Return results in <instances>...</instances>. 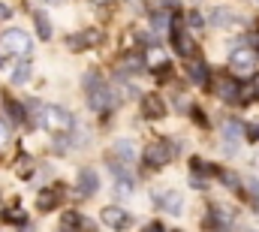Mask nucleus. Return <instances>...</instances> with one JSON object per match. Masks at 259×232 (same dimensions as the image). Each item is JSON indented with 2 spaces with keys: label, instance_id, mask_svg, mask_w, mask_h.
<instances>
[{
  "label": "nucleus",
  "instance_id": "nucleus-8",
  "mask_svg": "<svg viewBox=\"0 0 259 232\" xmlns=\"http://www.w3.org/2000/svg\"><path fill=\"white\" fill-rule=\"evenodd\" d=\"M187 79L193 82V85H208V79H211V72H208V63L205 60H187Z\"/></svg>",
  "mask_w": 259,
  "mask_h": 232
},
{
  "label": "nucleus",
  "instance_id": "nucleus-6",
  "mask_svg": "<svg viewBox=\"0 0 259 232\" xmlns=\"http://www.w3.org/2000/svg\"><path fill=\"white\" fill-rule=\"evenodd\" d=\"M172 43H175V49H178V55L187 60L199 58V46L193 43V36L190 33H184L181 27H178V21H175V27H172Z\"/></svg>",
  "mask_w": 259,
  "mask_h": 232
},
{
  "label": "nucleus",
  "instance_id": "nucleus-14",
  "mask_svg": "<svg viewBox=\"0 0 259 232\" xmlns=\"http://www.w3.org/2000/svg\"><path fill=\"white\" fill-rule=\"evenodd\" d=\"M217 97H220V100H226V103H238V82L223 79V82L217 85Z\"/></svg>",
  "mask_w": 259,
  "mask_h": 232
},
{
  "label": "nucleus",
  "instance_id": "nucleus-37",
  "mask_svg": "<svg viewBox=\"0 0 259 232\" xmlns=\"http://www.w3.org/2000/svg\"><path fill=\"white\" fill-rule=\"evenodd\" d=\"M163 3H166V6H175V3H178V0H163Z\"/></svg>",
  "mask_w": 259,
  "mask_h": 232
},
{
  "label": "nucleus",
  "instance_id": "nucleus-13",
  "mask_svg": "<svg viewBox=\"0 0 259 232\" xmlns=\"http://www.w3.org/2000/svg\"><path fill=\"white\" fill-rule=\"evenodd\" d=\"M142 112H145V118L160 121V118L166 115V103H163L160 97H145V100H142Z\"/></svg>",
  "mask_w": 259,
  "mask_h": 232
},
{
  "label": "nucleus",
  "instance_id": "nucleus-30",
  "mask_svg": "<svg viewBox=\"0 0 259 232\" xmlns=\"http://www.w3.org/2000/svg\"><path fill=\"white\" fill-rule=\"evenodd\" d=\"M223 184H229V187H232V190H235V187H238V181H235V175H232V172H226V175H223Z\"/></svg>",
  "mask_w": 259,
  "mask_h": 232
},
{
  "label": "nucleus",
  "instance_id": "nucleus-1",
  "mask_svg": "<svg viewBox=\"0 0 259 232\" xmlns=\"http://www.w3.org/2000/svg\"><path fill=\"white\" fill-rule=\"evenodd\" d=\"M84 94H88V103H91V109H94V112H103V109H109V103H112L109 88L100 82L97 69H91V72L84 75Z\"/></svg>",
  "mask_w": 259,
  "mask_h": 232
},
{
  "label": "nucleus",
  "instance_id": "nucleus-29",
  "mask_svg": "<svg viewBox=\"0 0 259 232\" xmlns=\"http://www.w3.org/2000/svg\"><path fill=\"white\" fill-rule=\"evenodd\" d=\"M3 145H9V130H6V124L0 121V148H3Z\"/></svg>",
  "mask_w": 259,
  "mask_h": 232
},
{
  "label": "nucleus",
  "instance_id": "nucleus-34",
  "mask_svg": "<svg viewBox=\"0 0 259 232\" xmlns=\"http://www.w3.org/2000/svg\"><path fill=\"white\" fill-rule=\"evenodd\" d=\"M145 232H163V226H160V223H151V226H148Z\"/></svg>",
  "mask_w": 259,
  "mask_h": 232
},
{
  "label": "nucleus",
  "instance_id": "nucleus-33",
  "mask_svg": "<svg viewBox=\"0 0 259 232\" xmlns=\"http://www.w3.org/2000/svg\"><path fill=\"white\" fill-rule=\"evenodd\" d=\"M6 18H9V6H3V3H0V21H6Z\"/></svg>",
  "mask_w": 259,
  "mask_h": 232
},
{
  "label": "nucleus",
  "instance_id": "nucleus-36",
  "mask_svg": "<svg viewBox=\"0 0 259 232\" xmlns=\"http://www.w3.org/2000/svg\"><path fill=\"white\" fill-rule=\"evenodd\" d=\"M94 3H97V6H109L112 0H94Z\"/></svg>",
  "mask_w": 259,
  "mask_h": 232
},
{
  "label": "nucleus",
  "instance_id": "nucleus-25",
  "mask_svg": "<svg viewBox=\"0 0 259 232\" xmlns=\"http://www.w3.org/2000/svg\"><path fill=\"white\" fill-rule=\"evenodd\" d=\"M78 223H84V220H81L78 214H64V229H66V232H69V229H75Z\"/></svg>",
  "mask_w": 259,
  "mask_h": 232
},
{
  "label": "nucleus",
  "instance_id": "nucleus-22",
  "mask_svg": "<svg viewBox=\"0 0 259 232\" xmlns=\"http://www.w3.org/2000/svg\"><path fill=\"white\" fill-rule=\"evenodd\" d=\"M30 169H33L30 157H18V160H15V172H18V178H27V175H30Z\"/></svg>",
  "mask_w": 259,
  "mask_h": 232
},
{
  "label": "nucleus",
  "instance_id": "nucleus-2",
  "mask_svg": "<svg viewBox=\"0 0 259 232\" xmlns=\"http://www.w3.org/2000/svg\"><path fill=\"white\" fill-rule=\"evenodd\" d=\"M0 49L3 52H9V55H30V49H33V43H30V36L21 30V27H9V30H3L0 33Z\"/></svg>",
  "mask_w": 259,
  "mask_h": 232
},
{
  "label": "nucleus",
  "instance_id": "nucleus-16",
  "mask_svg": "<svg viewBox=\"0 0 259 232\" xmlns=\"http://www.w3.org/2000/svg\"><path fill=\"white\" fill-rule=\"evenodd\" d=\"M112 151H115V157L124 160V163H133V160H136V148H133V142H127V139H118Z\"/></svg>",
  "mask_w": 259,
  "mask_h": 232
},
{
  "label": "nucleus",
  "instance_id": "nucleus-5",
  "mask_svg": "<svg viewBox=\"0 0 259 232\" xmlns=\"http://www.w3.org/2000/svg\"><path fill=\"white\" fill-rule=\"evenodd\" d=\"M229 69H232L235 75H241V79L253 75V72H256V52H253V49H235L232 58H229Z\"/></svg>",
  "mask_w": 259,
  "mask_h": 232
},
{
  "label": "nucleus",
  "instance_id": "nucleus-26",
  "mask_svg": "<svg viewBox=\"0 0 259 232\" xmlns=\"http://www.w3.org/2000/svg\"><path fill=\"white\" fill-rule=\"evenodd\" d=\"M232 21H235V18H232L229 12H223V9L214 12V24H232Z\"/></svg>",
  "mask_w": 259,
  "mask_h": 232
},
{
  "label": "nucleus",
  "instance_id": "nucleus-15",
  "mask_svg": "<svg viewBox=\"0 0 259 232\" xmlns=\"http://www.w3.org/2000/svg\"><path fill=\"white\" fill-rule=\"evenodd\" d=\"M33 24H36V33L39 40H52V21L42 9H33Z\"/></svg>",
  "mask_w": 259,
  "mask_h": 232
},
{
  "label": "nucleus",
  "instance_id": "nucleus-32",
  "mask_svg": "<svg viewBox=\"0 0 259 232\" xmlns=\"http://www.w3.org/2000/svg\"><path fill=\"white\" fill-rule=\"evenodd\" d=\"M190 24H193V27H202V15H199V12H190Z\"/></svg>",
  "mask_w": 259,
  "mask_h": 232
},
{
  "label": "nucleus",
  "instance_id": "nucleus-39",
  "mask_svg": "<svg viewBox=\"0 0 259 232\" xmlns=\"http://www.w3.org/2000/svg\"><path fill=\"white\" fill-rule=\"evenodd\" d=\"M256 94H259V82H256Z\"/></svg>",
  "mask_w": 259,
  "mask_h": 232
},
{
  "label": "nucleus",
  "instance_id": "nucleus-20",
  "mask_svg": "<svg viewBox=\"0 0 259 232\" xmlns=\"http://www.w3.org/2000/svg\"><path fill=\"white\" fill-rule=\"evenodd\" d=\"M241 130H244V127H241V121H235V118L223 124V136H229V139H238V136H241Z\"/></svg>",
  "mask_w": 259,
  "mask_h": 232
},
{
  "label": "nucleus",
  "instance_id": "nucleus-35",
  "mask_svg": "<svg viewBox=\"0 0 259 232\" xmlns=\"http://www.w3.org/2000/svg\"><path fill=\"white\" fill-rule=\"evenodd\" d=\"M0 232H18V226H9V229H6V226H0Z\"/></svg>",
  "mask_w": 259,
  "mask_h": 232
},
{
  "label": "nucleus",
  "instance_id": "nucleus-38",
  "mask_svg": "<svg viewBox=\"0 0 259 232\" xmlns=\"http://www.w3.org/2000/svg\"><path fill=\"white\" fill-rule=\"evenodd\" d=\"M49 3H61V0H49Z\"/></svg>",
  "mask_w": 259,
  "mask_h": 232
},
{
  "label": "nucleus",
  "instance_id": "nucleus-12",
  "mask_svg": "<svg viewBox=\"0 0 259 232\" xmlns=\"http://www.w3.org/2000/svg\"><path fill=\"white\" fill-rule=\"evenodd\" d=\"M106 163H109V169L115 172L118 184H124V187H133V172H130V163H121L118 157H109Z\"/></svg>",
  "mask_w": 259,
  "mask_h": 232
},
{
  "label": "nucleus",
  "instance_id": "nucleus-11",
  "mask_svg": "<svg viewBox=\"0 0 259 232\" xmlns=\"http://www.w3.org/2000/svg\"><path fill=\"white\" fill-rule=\"evenodd\" d=\"M100 43H103V33H100V30H94V27H91V30H84L81 36H72V40H69V46H72V49H94V46H100Z\"/></svg>",
  "mask_w": 259,
  "mask_h": 232
},
{
  "label": "nucleus",
  "instance_id": "nucleus-28",
  "mask_svg": "<svg viewBox=\"0 0 259 232\" xmlns=\"http://www.w3.org/2000/svg\"><path fill=\"white\" fill-rule=\"evenodd\" d=\"M124 69H130V72H139V69H142V60L127 58V60H124Z\"/></svg>",
  "mask_w": 259,
  "mask_h": 232
},
{
  "label": "nucleus",
  "instance_id": "nucleus-17",
  "mask_svg": "<svg viewBox=\"0 0 259 232\" xmlns=\"http://www.w3.org/2000/svg\"><path fill=\"white\" fill-rule=\"evenodd\" d=\"M3 112H6V115L12 118L15 124H21V121H24V112H21V106H18L15 100H9V97L3 100Z\"/></svg>",
  "mask_w": 259,
  "mask_h": 232
},
{
  "label": "nucleus",
  "instance_id": "nucleus-10",
  "mask_svg": "<svg viewBox=\"0 0 259 232\" xmlns=\"http://www.w3.org/2000/svg\"><path fill=\"white\" fill-rule=\"evenodd\" d=\"M97 187H100V178H97L94 169H81L78 172V196H94Z\"/></svg>",
  "mask_w": 259,
  "mask_h": 232
},
{
  "label": "nucleus",
  "instance_id": "nucleus-9",
  "mask_svg": "<svg viewBox=\"0 0 259 232\" xmlns=\"http://www.w3.org/2000/svg\"><path fill=\"white\" fill-rule=\"evenodd\" d=\"M157 205H160L166 214H181V208H184V199H181L175 190H169V193H160V196H157Z\"/></svg>",
  "mask_w": 259,
  "mask_h": 232
},
{
  "label": "nucleus",
  "instance_id": "nucleus-24",
  "mask_svg": "<svg viewBox=\"0 0 259 232\" xmlns=\"http://www.w3.org/2000/svg\"><path fill=\"white\" fill-rule=\"evenodd\" d=\"M247 193H250L253 205L259 208V181H256V178H247Z\"/></svg>",
  "mask_w": 259,
  "mask_h": 232
},
{
  "label": "nucleus",
  "instance_id": "nucleus-31",
  "mask_svg": "<svg viewBox=\"0 0 259 232\" xmlns=\"http://www.w3.org/2000/svg\"><path fill=\"white\" fill-rule=\"evenodd\" d=\"M244 136H247L250 142H256V139H259V127H247V133H244Z\"/></svg>",
  "mask_w": 259,
  "mask_h": 232
},
{
  "label": "nucleus",
  "instance_id": "nucleus-3",
  "mask_svg": "<svg viewBox=\"0 0 259 232\" xmlns=\"http://www.w3.org/2000/svg\"><path fill=\"white\" fill-rule=\"evenodd\" d=\"M172 157H175V145H172L169 139H157V142H151V145L145 148V163H148L151 169H163V166H169Z\"/></svg>",
  "mask_w": 259,
  "mask_h": 232
},
{
  "label": "nucleus",
  "instance_id": "nucleus-18",
  "mask_svg": "<svg viewBox=\"0 0 259 232\" xmlns=\"http://www.w3.org/2000/svg\"><path fill=\"white\" fill-rule=\"evenodd\" d=\"M55 205H58V190H42L39 193V208L42 211H52Z\"/></svg>",
  "mask_w": 259,
  "mask_h": 232
},
{
  "label": "nucleus",
  "instance_id": "nucleus-19",
  "mask_svg": "<svg viewBox=\"0 0 259 232\" xmlns=\"http://www.w3.org/2000/svg\"><path fill=\"white\" fill-rule=\"evenodd\" d=\"M148 63H151V66H157V69H160V66H166V63H169V60H166V52H163V49H157V46H154V49H148Z\"/></svg>",
  "mask_w": 259,
  "mask_h": 232
},
{
  "label": "nucleus",
  "instance_id": "nucleus-27",
  "mask_svg": "<svg viewBox=\"0 0 259 232\" xmlns=\"http://www.w3.org/2000/svg\"><path fill=\"white\" fill-rule=\"evenodd\" d=\"M6 220H12V223H24V214H21L18 208H12V211H6Z\"/></svg>",
  "mask_w": 259,
  "mask_h": 232
},
{
  "label": "nucleus",
  "instance_id": "nucleus-4",
  "mask_svg": "<svg viewBox=\"0 0 259 232\" xmlns=\"http://www.w3.org/2000/svg\"><path fill=\"white\" fill-rule=\"evenodd\" d=\"M72 115L66 112L64 106H46L42 109V127H49V130H58V133H69L72 130Z\"/></svg>",
  "mask_w": 259,
  "mask_h": 232
},
{
  "label": "nucleus",
  "instance_id": "nucleus-23",
  "mask_svg": "<svg viewBox=\"0 0 259 232\" xmlns=\"http://www.w3.org/2000/svg\"><path fill=\"white\" fill-rule=\"evenodd\" d=\"M27 118H30L36 127H42V109H39V103H33V100L27 103Z\"/></svg>",
  "mask_w": 259,
  "mask_h": 232
},
{
  "label": "nucleus",
  "instance_id": "nucleus-21",
  "mask_svg": "<svg viewBox=\"0 0 259 232\" xmlns=\"http://www.w3.org/2000/svg\"><path fill=\"white\" fill-rule=\"evenodd\" d=\"M27 79H30V66H27V63H18L15 72H12V82H15V85H24Z\"/></svg>",
  "mask_w": 259,
  "mask_h": 232
},
{
  "label": "nucleus",
  "instance_id": "nucleus-7",
  "mask_svg": "<svg viewBox=\"0 0 259 232\" xmlns=\"http://www.w3.org/2000/svg\"><path fill=\"white\" fill-rule=\"evenodd\" d=\"M103 223H106L109 229H127L130 214L124 208H118V205H109V208H103Z\"/></svg>",
  "mask_w": 259,
  "mask_h": 232
}]
</instances>
